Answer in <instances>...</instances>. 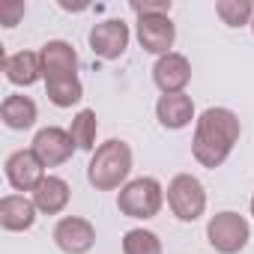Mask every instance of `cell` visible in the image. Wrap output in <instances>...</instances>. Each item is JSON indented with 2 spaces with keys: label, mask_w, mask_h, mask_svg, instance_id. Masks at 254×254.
I'll use <instances>...</instances> for the list:
<instances>
[{
  "label": "cell",
  "mask_w": 254,
  "mask_h": 254,
  "mask_svg": "<svg viewBox=\"0 0 254 254\" xmlns=\"http://www.w3.org/2000/svg\"><path fill=\"white\" fill-rule=\"evenodd\" d=\"M239 141V117L230 108H206L197 117L191 153L203 168H218Z\"/></svg>",
  "instance_id": "cell-1"
},
{
  "label": "cell",
  "mask_w": 254,
  "mask_h": 254,
  "mask_svg": "<svg viewBox=\"0 0 254 254\" xmlns=\"http://www.w3.org/2000/svg\"><path fill=\"white\" fill-rule=\"evenodd\" d=\"M132 171V147L126 141H105L96 147L90 165H87V180L96 191H114L126 183Z\"/></svg>",
  "instance_id": "cell-2"
},
{
  "label": "cell",
  "mask_w": 254,
  "mask_h": 254,
  "mask_svg": "<svg viewBox=\"0 0 254 254\" xmlns=\"http://www.w3.org/2000/svg\"><path fill=\"white\" fill-rule=\"evenodd\" d=\"M162 200H165V194H162L159 180H153V177H138V180L126 183V186L120 189L117 206H120L123 215H129V218H153V215H159Z\"/></svg>",
  "instance_id": "cell-3"
},
{
  "label": "cell",
  "mask_w": 254,
  "mask_h": 254,
  "mask_svg": "<svg viewBox=\"0 0 254 254\" xmlns=\"http://www.w3.org/2000/svg\"><path fill=\"white\" fill-rule=\"evenodd\" d=\"M168 203L180 221H197L206 209V191L203 183L191 174H180L168 186Z\"/></svg>",
  "instance_id": "cell-4"
},
{
  "label": "cell",
  "mask_w": 254,
  "mask_h": 254,
  "mask_svg": "<svg viewBox=\"0 0 254 254\" xmlns=\"http://www.w3.org/2000/svg\"><path fill=\"white\" fill-rule=\"evenodd\" d=\"M206 239H209V245H212L215 251H221V254H236V251H242V248L248 245L251 227H248V221H245L239 212H218V215H212L209 224H206Z\"/></svg>",
  "instance_id": "cell-5"
},
{
  "label": "cell",
  "mask_w": 254,
  "mask_h": 254,
  "mask_svg": "<svg viewBox=\"0 0 254 254\" xmlns=\"http://www.w3.org/2000/svg\"><path fill=\"white\" fill-rule=\"evenodd\" d=\"M129 24L120 21V18H108L102 24H96L90 30V48L93 54H99L102 60H117L126 54V48H129Z\"/></svg>",
  "instance_id": "cell-6"
},
{
  "label": "cell",
  "mask_w": 254,
  "mask_h": 254,
  "mask_svg": "<svg viewBox=\"0 0 254 254\" xmlns=\"http://www.w3.org/2000/svg\"><path fill=\"white\" fill-rule=\"evenodd\" d=\"M39 162L45 168H57V165H66L75 153V141L69 132L57 129V126H48V129H39L36 138H33V147H30Z\"/></svg>",
  "instance_id": "cell-7"
},
{
  "label": "cell",
  "mask_w": 254,
  "mask_h": 254,
  "mask_svg": "<svg viewBox=\"0 0 254 254\" xmlns=\"http://www.w3.org/2000/svg\"><path fill=\"white\" fill-rule=\"evenodd\" d=\"M138 39H141L144 51L165 57L174 48L177 27H174L171 15H138Z\"/></svg>",
  "instance_id": "cell-8"
},
{
  "label": "cell",
  "mask_w": 254,
  "mask_h": 254,
  "mask_svg": "<svg viewBox=\"0 0 254 254\" xmlns=\"http://www.w3.org/2000/svg\"><path fill=\"white\" fill-rule=\"evenodd\" d=\"M153 81H156V87L162 90V96L183 93L186 84L191 81V63H189L183 54L171 51V54H165V57L156 60V66H153Z\"/></svg>",
  "instance_id": "cell-9"
},
{
  "label": "cell",
  "mask_w": 254,
  "mask_h": 254,
  "mask_svg": "<svg viewBox=\"0 0 254 254\" xmlns=\"http://www.w3.org/2000/svg\"><path fill=\"white\" fill-rule=\"evenodd\" d=\"M6 180L18 191H36V186L45 180V165L33 150H18L6 159Z\"/></svg>",
  "instance_id": "cell-10"
},
{
  "label": "cell",
  "mask_w": 254,
  "mask_h": 254,
  "mask_svg": "<svg viewBox=\"0 0 254 254\" xmlns=\"http://www.w3.org/2000/svg\"><path fill=\"white\" fill-rule=\"evenodd\" d=\"M54 242L60 251L66 254H87L96 242V230L87 218H78V215H69V218H60L57 227H54Z\"/></svg>",
  "instance_id": "cell-11"
},
{
  "label": "cell",
  "mask_w": 254,
  "mask_h": 254,
  "mask_svg": "<svg viewBox=\"0 0 254 254\" xmlns=\"http://www.w3.org/2000/svg\"><path fill=\"white\" fill-rule=\"evenodd\" d=\"M39 57H42V75H45V81H51V78H66V75H75V72H78V54H75V48H72L69 42H63V39L45 42L42 51H39Z\"/></svg>",
  "instance_id": "cell-12"
},
{
  "label": "cell",
  "mask_w": 254,
  "mask_h": 254,
  "mask_svg": "<svg viewBox=\"0 0 254 254\" xmlns=\"http://www.w3.org/2000/svg\"><path fill=\"white\" fill-rule=\"evenodd\" d=\"M36 221V203L21 197V194H6L3 200H0V224H3V230H30Z\"/></svg>",
  "instance_id": "cell-13"
},
{
  "label": "cell",
  "mask_w": 254,
  "mask_h": 254,
  "mask_svg": "<svg viewBox=\"0 0 254 254\" xmlns=\"http://www.w3.org/2000/svg\"><path fill=\"white\" fill-rule=\"evenodd\" d=\"M156 117L165 129H186L194 120V102L186 93H174V96H162L156 105Z\"/></svg>",
  "instance_id": "cell-14"
},
{
  "label": "cell",
  "mask_w": 254,
  "mask_h": 254,
  "mask_svg": "<svg viewBox=\"0 0 254 254\" xmlns=\"http://www.w3.org/2000/svg\"><path fill=\"white\" fill-rule=\"evenodd\" d=\"M3 72L15 87H30L39 78H45L42 75V57L36 51H18V54L3 57Z\"/></svg>",
  "instance_id": "cell-15"
},
{
  "label": "cell",
  "mask_w": 254,
  "mask_h": 254,
  "mask_svg": "<svg viewBox=\"0 0 254 254\" xmlns=\"http://www.w3.org/2000/svg\"><path fill=\"white\" fill-rule=\"evenodd\" d=\"M33 203H36V209L45 212V215L63 212L66 203H69V183L60 180V177H45V180L36 186V191H33Z\"/></svg>",
  "instance_id": "cell-16"
},
{
  "label": "cell",
  "mask_w": 254,
  "mask_h": 254,
  "mask_svg": "<svg viewBox=\"0 0 254 254\" xmlns=\"http://www.w3.org/2000/svg\"><path fill=\"white\" fill-rule=\"evenodd\" d=\"M36 102L30 99V96H18V93H12V96H6L3 99V105H0V117H3V123L9 126L12 132H24V129H30V126L36 123Z\"/></svg>",
  "instance_id": "cell-17"
},
{
  "label": "cell",
  "mask_w": 254,
  "mask_h": 254,
  "mask_svg": "<svg viewBox=\"0 0 254 254\" xmlns=\"http://www.w3.org/2000/svg\"><path fill=\"white\" fill-rule=\"evenodd\" d=\"M45 93L51 99V105L57 108H72L84 99V87L78 81V75H66V78H51L45 81Z\"/></svg>",
  "instance_id": "cell-18"
},
{
  "label": "cell",
  "mask_w": 254,
  "mask_h": 254,
  "mask_svg": "<svg viewBox=\"0 0 254 254\" xmlns=\"http://www.w3.org/2000/svg\"><path fill=\"white\" fill-rule=\"evenodd\" d=\"M96 132H99V120H96V111L84 108L75 114L72 126H69V135L75 141L78 150H87V153H96Z\"/></svg>",
  "instance_id": "cell-19"
},
{
  "label": "cell",
  "mask_w": 254,
  "mask_h": 254,
  "mask_svg": "<svg viewBox=\"0 0 254 254\" xmlns=\"http://www.w3.org/2000/svg\"><path fill=\"white\" fill-rule=\"evenodd\" d=\"M215 12L227 27H242V24L254 21V3L251 0H218Z\"/></svg>",
  "instance_id": "cell-20"
},
{
  "label": "cell",
  "mask_w": 254,
  "mask_h": 254,
  "mask_svg": "<svg viewBox=\"0 0 254 254\" xmlns=\"http://www.w3.org/2000/svg\"><path fill=\"white\" fill-rule=\"evenodd\" d=\"M123 254H162V242L153 230L135 227L123 236Z\"/></svg>",
  "instance_id": "cell-21"
},
{
  "label": "cell",
  "mask_w": 254,
  "mask_h": 254,
  "mask_svg": "<svg viewBox=\"0 0 254 254\" xmlns=\"http://www.w3.org/2000/svg\"><path fill=\"white\" fill-rule=\"evenodd\" d=\"M21 18H24V3L21 0H0V24L15 27Z\"/></svg>",
  "instance_id": "cell-22"
},
{
  "label": "cell",
  "mask_w": 254,
  "mask_h": 254,
  "mask_svg": "<svg viewBox=\"0 0 254 254\" xmlns=\"http://www.w3.org/2000/svg\"><path fill=\"white\" fill-rule=\"evenodd\" d=\"M132 12L135 15H171V0H153V3H141V0H135L132 3Z\"/></svg>",
  "instance_id": "cell-23"
},
{
  "label": "cell",
  "mask_w": 254,
  "mask_h": 254,
  "mask_svg": "<svg viewBox=\"0 0 254 254\" xmlns=\"http://www.w3.org/2000/svg\"><path fill=\"white\" fill-rule=\"evenodd\" d=\"M251 215H254V197H251Z\"/></svg>",
  "instance_id": "cell-24"
},
{
  "label": "cell",
  "mask_w": 254,
  "mask_h": 254,
  "mask_svg": "<svg viewBox=\"0 0 254 254\" xmlns=\"http://www.w3.org/2000/svg\"><path fill=\"white\" fill-rule=\"evenodd\" d=\"M251 30H254V21H251Z\"/></svg>",
  "instance_id": "cell-25"
}]
</instances>
